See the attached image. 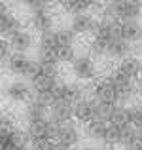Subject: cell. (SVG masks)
<instances>
[{
    "label": "cell",
    "mask_w": 142,
    "mask_h": 150,
    "mask_svg": "<svg viewBox=\"0 0 142 150\" xmlns=\"http://www.w3.org/2000/svg\"><path fill=\"white\" fill-rule=\"evenodd\" d=\"M57 131H59V125L53 124L49 118L27 125L30 144H36V146H49L51 139H57Z\"/></svg>",
    "instance_id": "6da1fadb"
},
{
    "label": "cell",
    "mask_w": 142,
    "mask_h": 150,
    "mask_svg": "<svg viewBox=\"0 0 142 150\" xmlns=\"http://www.w3.org/2000/svg\"><path fill=\"white\" fill-rule=\"evenodd\" d=\"M8 70L15 76H25V78H32L38 70V61H34L32 57H29L27 53H19L13 51L10 59H8Z\"/></svg>",
    "instance_id": "7a4b0ae2"
},
{
    "label": "cell",
    "mask_w": 142,
    "mask_h": 150,
    "mask_svg": "<svg viewBox=\"0 0 142 150\" xmlns=\"http://www.w3.org/2000/svg\"><path fill=\"white\" fill-rule=\"evenodd\" d=\"M91 97L101 105H117L120 99H117V91H116V86L112 84L108 76L97 80L91 86Z\"/></svg>",
    "instance_id": "3957f363"
},
{
    "label": "cell",
    "mask_w": 142,
    "mask_h": 150,
    "mask_svg": "<svg viewBox=\"0 0 142 150\" xmlns=\"http://www.w3.org/2000/svg\"><path fill=\"white\" fill-rule=\"evenodd\" d=\"M101 116V103H97L93 97H84L80 103L74 105V118L80 124H91Z\"/></svg>",
    "instance_id": "277c9868"
},
{
    "label": "cell",
    "mask_w": 142,
    "mask_h": 150,
    "mask_svg": "<svg viewBox=\"0 0 142 150\" xmlns=\"http://www.w3.org/2000/svg\"><path fill=\"white\" fill-rule=\"evenodd\" d=\"M72 74L82 82H91L97 78V65L91 55L80 53L72 63Z\"/></svg>",
    "instance_id": "5b68a950"
},
{
    "label": "cell",
    "mask_w": 142,
    "mask_h": 150,
    "mask_svg": "<svg viewBox=\"0 0 142 150\" xmlns=\"http://www.w3.org/2000/svg\"><path fill=\"white\" fill-rule=\"evenodd\" d=\"M32 86L27 84L25 80H13L6 86V97L11 103H30L34 99L32 97Z\"/></svg>",
    "instance_id": "8992f818"
},
{
    "label": "cell",
    "mask_w": 142,
    "mask_h": 150,
    "mask_svg": "<svg viewBox=\"0 0 142 150\" xmlns=\"http://www.w3.org/2000/svg\"><path fill=\"white\" fill-rule=\"evenodd\" d=\"M93 34L110 44V42L121 38V21H114V19H106V17L98 19L97 29H95Z\"/></svg>",
    "instance_id": "52a82bcc"
},
{
    "label": "cell",
    "mask_w": 142,
    "mask_h": 150,
    "mask_svg": "<svg viewBox=\"0 0 142 150\" xmlns=\"http://www.w3.org/2000/svg\"><path fill=\"white\" fill-rule=\"evenodd\" d=\"M53 23H55L53 13H51L47 8H40V10H34L32 13H30V25L40 34H46V33H49V30H53Z\"/></svg>",
    "instance_id": "ba28073f"
},
{
    "label": "cell",
    "mask_w": 142,
    "mask_h": 150,
    "mask_svg": "<svg viewBox=\"0 0 142 150\" xmlns=\"http://www.w3.org/2000/svg\"><path fill=\"white\" fill-rule=\"evenodd\" d=\"M84 88L76 82H63L59 84V89H57V101H66L70 105H76L84 99Z\"/></svg>",
    "instance_id": "9c48e42d"
},
{
    "label": "cell",
    "mask_w": 142,
    "mask_h": 150,
    "mask_svg": "<svg viewBox=\"0 0 142 150\" xmlns=\"http://www.w3.org/2000/svg\"><path fill=\"white\" fill-rule=\"evenodd\" d=\"M74 118V105L66 101H57L49 106V120L57 125H63L66 122H72Z\"/></svg>",
    "instance_id": "30bf717a"
},
{
    "label": "cell",
    "mask_w": 142,
    "mask_h": 150,
    "mask_svg": "<svg viewBox=\"0 0 142 150\" xmlns=\"http://www.w3.org/2000/svg\"><path fill=\"white\" fill-rule=\"evenodd\" d=\"M110 80H112V84L116 86V91H117V99L120 103H125L129 101L133 97V93H135V86H133V80H129V78L121 76L120 72H117L116 69L110 72Z\"/></svg>",
    "instance_id": "8fae6325"
},
{
    "label": "cell",
    "mask_w": 142,
    "mask_h": 150,
    "mask_svg": "<svg viewBox=\"0 0 142 150\" xmlns=\"http://www.w3.org/2000/svg\"><path fill=\"white\" fill-rule=\"evenodd\" d=\"M97 19L93 17L91 13H76L72 15V21H70V29L76 33V36L80 34V36H84V34H89V33H95V29H97Z\"/></svg>",
    "instance_id": "7c38bea8"
},
{
    "label": "cell",
    "mask_w": 142,
    "mask_h": 150,
    "mask_svg": "<svg viewBox=\"0 0 142 150\" xmlns=\"http://www.w3.org/2000/svg\"><path fill=\"white\" fill-rule=\"evenodd\" d=\"M47 114H49V105H46L44 101L34 97L30 103H27V108H25L27 125L36 124V122H42V120H47Z\"/></svg>",
    "instance_id": "4fadbf2b"
},
{
    "label": "cell",
    "mask_w": 142,
    "mask_h": 150,
    "mask_svg": "<svg viewBox=\"0 0 142 150\" xmlns=\"http://www.w3.org/2000/svg\"><path fill=\"white\" fill-rule=\"evenodd\" d=\"M80 139H82V133H80V129H78V125L74 124V122H66V124L59 125L57 139H55L57 143L74 148L78 143H80Z\"/></svg>",
    "instance_id": "5bb4252c"
},
{
    "label": "cell",
    "mask_w": 142,
    "mask_h": 150,
    "mask_svg": "<svg viewBox=\"0 0 142 150\" xmlns=\"http://www.w3.org/2000/svg\"><path fill=\"white\" fill-rule=\"evenodd\" d=\"M17 30H21V21L17 15H13L8 10V4L2 2V13H0V33L4 36L10 38L11 34H15Z\"/></svg>",
    "instance_id": "9a60e30c"
},
{
    "label": "cell",
    "mask_w": 142,
    "mask_h": 150,
    "mask_svg": "<svg viewBox=\"0 0 142 150\" xmlns=\"http://www.w3.org/2000/svg\"><path fill=\"white\" fill-rule=\"evenodd\" d=\"M135 55V46L125 42L123 38H117V40L110 42L108 44V51H106V57L114 59V61H123V59Z\"/></svg>",
    "instance_id": "2e32d148"
},
{
    "label": "cell",
    "mask_w": 142,
    "mask_h": 150,
    "mask_svg": "<svg viewBox=\"0 0 142 150\" xmlns=\"http://www.w3.org/2000/svg\"><path fill=\"white\" fill-rule=\"evenodd\" d=\"M140 65H142L140 59L136 57V55H131V57L120 61V65L116 67V70L121 74V76L129 78V80H138V76H140Z\"/></svg>",
    "instance_id": "e0dca14e"
},
{
    "label": "cell",
    "mask_w": 142,
    "mask_h": 150,
    "mask_svg": "<svg viewBox=\"0 0 142 150\" xmlns=\"http://www.w3.org/2000/svg\"><path fill=\"white\" fill-rule=\"evenodd\" d=\"M121 38L133 46L142 42V23H138V19L121 21Z\"/></svg>",
    "instance_id": "ac0fdd59"
},
{
    "label": "cell",
    "mask_w": 142,
    "mask_h": 150,
    "mask_svg": "<svg viewBox=\"0 0 142 150\" xmlns=\"http://www.w3.org/2000/svg\"><path fill=\"white\" fill-rule=\"evenodd\" d=\"M8 42L11 44V48L13 51H19V53H27L30 48H32L34 40H32V34L29 33V30H17L15 34H11L10 38H8Z\"/></svg>",
    "instance_id": "d6986e66"
},
{
    "label": "cell",
    "mask_w": 142,
    "mask_h": 150,
    "mask_svg": "<svg viewBox=\"0 0 142 150\" xmlns=\"http://www.w3.org/2000/svg\"><path fill=\"white\" fill-rule=\"evenodd\" d=\"M95 0H63V8L65 11L76 15V13H85L87 10L95 8Z\"/></svg>",
    "instance_id": "ffe728a7"
},
{
    "label": "cell",
    "mask_w": 142,
    "mask_h": 150,
    "mask_svg": "<svg viewBox=\"0 0 142 150\" xmlns=\"http://www.w3.org/2000/svg\"><path fill=\"white\" fill-rule=\"evenodd\" d=\"M108 125H110L108 122L95 120V122H91V124L85 125V135H87L89 139H93V141H101V143H102L106 131H108Z\"/></svg>",
    "instance_id": "44dd1931"
},
{
    "label": "cell",
    "mask_w": 142,
    "mask_h": 150,
    "mask_svg": "<svg viewBox=\"0 0 142 150\" xmlns=\"http://www.w3.org/2000/svg\"><path fill=\"white\" fill-rule=\"evenodd\" d=\"M87 50H89V55H91V57H104L106 51H108V42L93 36L87 44Z\"/></svg>",
    "instance_id": "7402d4cb"
},
{
    "label": "cell",
    "mask_w": 142,
    "mask_h": 150,
    "mask_svg": "<svg viewBox=\"0 0 142 150\" xmlns=\"http://www.w3.org/2000/svg\"><path fill=\"white\" fill-rule=\"evenodd\" d=\"M120 135H121V125H108V131H106L102 143L106 146H120Z\"/></svg>",
    "instance_id": "603a6c76"
},
{
    "label": "cell",
    "mask_w": 142,
    "mask_h": 150,
    "mask_svg": "<svg viewBox=\"0 0 142 150\" xmlns=\"http://www.w3.org/2000/svg\"><path fill=\"white\" fill-rule=\"evenodd\" d=\"M57 34V42H59V48L61 46H74V40H76V33L72 29H57L55 30Z\"/></svg>",
    "instance_id": "cb8c5ba5"
},
{
    "label": "cell",
    "mask_w": 142,
    "mask_h": 150,
    "mask_svg": "<svg viewBox=\"0 0 142 150\" xmlns=\"http://www.w3.org/2000/svg\"><path fill=\"white\" fill-rule=\"evenodd\" d=\"M129 124L133 127H142V105L135 103L129 106Z\"/></svg>",
    "instance_id": "d4e9b609"
},
{
    "label": "cell",
    "mask_w": 142,
    "mask_h": 150,
    "mask_svg": "<svg viewBox=\"0 0 142 150\" xmlns=\"http://www.w3.org/2000/svg\"><path fill=\"white\" fill-rule=\"evenodd\" d=\"M57 57L59 63H74L78 53L74 50V46H61V48H57Z\"/></svg>",
    "instance_id": "484cf974"
},
{
    "label": "cell",
    "mask_w": 142,
    "mask_h": 150,
    "mask_svg": "<svg viewBox=\"0 0 142 150\" xmlns=\"http://www.w3.org/2000/svg\"><path fill=\"white\" fill-rule=\"evenodd\" d=\"M13 55V48H11V44L8 40H2L0 42V59H2L4 63H8V59Z\"/></svg>",
    "instance_id": "4316f807"
},
{
    "label": "cell",
    "mask_w": 142,
    "mask_h": 150,
    "mask_svg": "<svg viewBox=\"0 0 142 150\" xmlns=\"http://www.w3.org/2000/svg\"><path fill=\"white\" fill-rule=\"evenodd\" d=\"M17 2L23 4V6H27V8H30V11L40 10V8H47L46 0H17Z\"/></svg>",
    "instance_id": "83f0119b"
},
{
    "label": "cell",
    "mask_w": 142,
    "mask_h": 150,
    "mask_svg": "<svg viewBox=\"0 0 142 150\" xmlns=\"http://www.w3.org/2000/svg\"><path fill=\"white\" fill-rule=\"evenodd\" d=\"M49 150H72L70 146H66V144H61V143H51V146H49Z\"/></svg>",
    "instance_id": "f1b7e54d"
},
{
    "label": "cell",
    "mask_w": 142,
    "mask_h": 150,
    "mask_svg": "<svg viewBox=\"0 0 142 150\" xmlns=\"http://www.w3.org/2000/svg\"><path fill=\"white\" fill-rule=\"evenodd\" d=\"M136 88H138V91L142 93V65H140V76H138V80H136Z\"/></svg>",
    "instance_id": "f546056e"
},
{
    "label": "cell",
    "mask_w": 142,
    "mask_h": 150,
    "mask_svg": "<svg viewBox=\"0 0 142 150\" xmlns=\"http://www.w3.org/2000/svg\"><path fill=\"white\" fill-rule=\"evenodd\" d=\"M136 139H138V143L142 144V127H136Z\"/></svg>",
    "instance_id": "4dcf8cb0"
},
{
    "label": "cell",
    "mask_w": 142,
    "mask_h": 150,
    "mask_svg": "<svg viewBox=\"0 0 142 150\" xmlns=\"http://www.w3.org/2000/svg\"><path fill=\"white\" fill-rule=\"evenodd\" d=\"M78 150H97V146H91V144H85V146H80Z\"/></svg>",
    "instance_id": "1f68e13d"
}]
</instances>
